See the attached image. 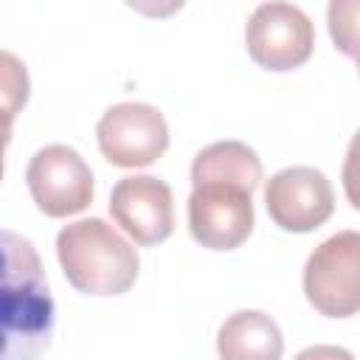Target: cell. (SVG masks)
Returning <instances> with one entry per match:
<instances>
[{"instance_id":"cell-4","label":"cell","mask_w":360,"mask_h":360,"mask_svg":"<svg viewBox=\"0 0 360 360\" xmlns=\"http://www.w3.org/2000/svg\"><path fill=\"white\" fill-rule=\"evenodd\" d=\"M101 155L121 169L155 163L169 146V127L158 107L143 101L112 104L96 127Z\"/></svg>"},{"instance_id":"cell-8","label":"cell","mask_w":360,"mask_h":360,"mask_svg":"<svg viewBox=\"0 0 360 360\" xmlns=\"http://www.w3.org/2000/svg\"><path fill=\"white\" fill-rule=\"evenodd\" d=\"M188 231L211 250H233L253 231V191L239 186H197L188 197Z\"/></svg>"},{"instance_id":"cell-15","label":"cell","mask_w":360,"mask_h":360,"mask_svg":"<svg viewBox=\"0 0 360 360\" xmlns=\"http://www.w3.org/2000/svg\"><path fill=\"white\" fill-rule=\"evenodd\" d=\"M357 65H360V59H357Z\"/></svg>"},{"instance_id":"cell-7","label":"cell","mask_w":360,"mask_h":360,"mask_svg":"<svg viewBox=\"0 0 360 360\" xmlns=\"http://www.w3.org/2000/svg\"><path fill=\"white\" fill-rule=\"evenodd\" d=\"M264 202L270 219L281 231L307 233L321 228L335 211L332 183L321 169L312 166H290L276 172L267 180Z\"/></svg>"},{"instance_id":"cell-5","label":"cell","mask_w":360,"mask_h":360,"mask_svg":"<svg viewBox=\"0 0 360 360\" xmlns=\"http://www.w3.org/2000/svg\"><path fill=\"white\" fill-rule=\"evenodd\" d=\"M25 183L37 208L53 219L79 214L93 200V172L84 158L65 143L39 149L25 169Z\"/></svg>"},{"instance_id":"cell-1","label":"cell","mask_w":360,"mask_h":360,"mask_svg":"<svg viewBox=\"0 0 360 360\" xmlns=\"http://www.w3.org/2000/svg\"><path fill=\"white\" fill-rule=\"evenodd\" d=\"M3 360H39L53 332V298L34 245L3 231Z\"/></svg>"},{"instance_id":"cell-11","label":"cell","mask_w":360,"mask_h":360,"mask_svg":"<svg viewBox=\"0 0 360 360\" xmlns=\"http://www.w3.org/2000/svg\"><path fill=\"white\" fill-rule=\"evenodd\" d=\"M262 180V160L259 155L242 141H217L197 152L191 163V183L197 186H239L253 191Z\"/></svg>"},{"instance_id":"cell-3","label":"cell","mask_w":360,"mask_h":360,"mask_svg":"<svg viewBox=\"0 0 360 360\" xmlns=\"http://www.w3.org/2000/svg\"><path fill=\"white\" fill-rule=\"evenodd\" d=\"M304 292L326 318L360 312V231H340L309 253Z\"/></svg>"},{"instance_id":"cell-9","label":"cell","mask_w":360,"mask_h":360,"mask_svg":"<svg viewBox=\"0 0 360 360\" xmlns=\"http://www.w3.org/2000/svg\"><path fill=\"white\" fill-rule=\"evenodd\" d=\"M110 214L138 245H158L174 231L172 188L152 174L121 177L110 194Z\"/></svg>"},{"instance_id":"cell-6","label":"cell","mask_w":360,"mask_h":360,"mask_svg":"<svg viewBox=\"0 0 360 360\" xmlns=\"http://www.w3.org/2000/svg\"><path fill=\"white\" fill-rule=\"evenodd\" d=\"M245 45L256 65L281 73L312 56L315 28L292 3H262L248 20Z\"/></svg>"},{"instance_id":"cell-10","label":"cell","mask_w":360,"mask_h":360,"mask_svg":"<svg viewBox=\"0 0 360 360\" xmlns=\"http://www.w3.org/2000/svg\"><path fill=\"white\" fill-rule=\"evenodd\" d=\"M217 352L219 360H281L284 338L270 315L259 309H239L219 326Z\"/></svg>"},{"instance_id":"cell-2","label":"cell","mask_w":360,"mask_h":360,"mask_svg":"<svg viewBox=\"0 0 360 360\" xmlns=\"http://www.w3.org/2000/svg\"><path fill=\"white\" fill-rule=\"evenodd\" d=\"M65 278L87 295H121L138 278L135 248L104 219H76L56 236Z\"/></svg>"},{"instance_id":"cell-13","label":"cell","mask_w":360,"mask_h":360,"mask_svg":"<svg viewBox=\"0 0 360 360\" xmlns=\"http://www.w3.org/2000/svg\"><path fill=\"white\" fill-rule=\"evenodd\" d=\"M343 191L346 200L360 211V129L349 141L346 160H343Z\"/></svg>"},{"instance_id":"cell-12","label":"cell","mask_w":360,"mask_h":360,"mask_svg":"<svg viewBox=\"0 0 360 360\" xmlns=\"http://www.w3.org/2000/svg\"><path fill=\"white\" fill-rule=\"evenodd\" d=\"M326 22L338 51L360 59V0H332L326 8Z\"/></svg>"},{"instance_id":"cell-14","label":"cell","mask_w":360,"mask_h":360,"mask_svg":"<svg viewBox=\"0 0 360 360\" xmlns=\"http://www.w3.org/2000/svg\"><path fill=\"white\" fill-rule=\"evenodd\" d=\"M292 360H354L346 349L340 346H329V343H318V346H309L304 352H298Z\"/></svg>"}]
</instances>
